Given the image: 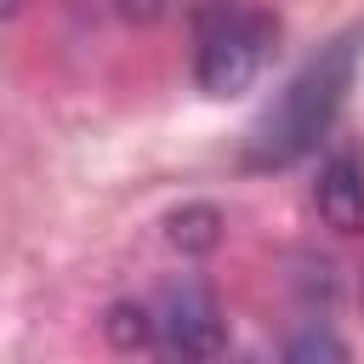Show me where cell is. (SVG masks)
<instances>
[{
  "label": "cell",
  "instance_id": "obj_8",
  "mask_svg": "<svg viewBox=\"0 0 364 364\" xmlns=\"http://www.w3.org/2000/svg\"><path fill=\"white\" fill-rule=\"evenodd\" d=\"M17 11H23V0H0V23H6V17H17Z\"/></svg>",
  "mask_w": 364,
  "mask_h": 364
},
{
  "label": "cell",
  "instance_id": "obj_6",
  "mask_svg": "<svg viewBox=\"0 0 364 364\" xmlns=\"http://www.w3.org/2000/svg\"><path fill=\"white\" fill-rule=\"evenodd\" d=\"M114 11H119L125 23H154V17L165 11V0H114Z\"/></svg>",
  "mask_w": 364,
  "mask_h": 364
},
{
  "label": "cell",
  "instance_id": "obj_5",
  "mask_svg": "<svg viewBox=\"0 0 364 364\" xmlns=\"http://www.w3.org/2000/svg\"><path fill=\"white\" fill-rule=\"evenodd\" d=\"M216 239H222V216L210 205H188V210L171 216V245L176 250H210Z\"/></svg>",
  "mask_w": 364,
  "mask_h": 364
},
{
  "label": "cell",
  "instance_id": "obj_7",
  "mask_svg": "<svg viewBox=\"0 0 364 364\" xmlns=\"http://www.w3.org/2000/svg\"><path fill=\"white\" fill-rule=\"evenodd\" d=\"M313 353H330V358H347V347H341V341H330V336H307V341H296V347H290V358H313Z\"/></svg>",
  "mask_w": 364,
  "mask_h": 364
},
{
  "label": "cell",
  "instance_id": "obj_2",
  "mask_svg": "<svg viewBox=\"0 0 364 364\" xmlns=\"http://www.w3.org/2000/svg\"><path fill=\"white\" fill-rule=\"evenodd\" d=\"M279 40V17L256 0H205L193 17V80L205 97H239L256 85Z\"/></svg>",
  "mask_w": 364,
  "mask_h": 364
},
{
  "label": "cell",
  "instance_id": "obj_3",
  "mask_svg": "<svg viewBox=\"0 0 364 364\" xmlns=\"http://www.w3.org/2000/svg\"><path fill=\"white\" fill-rule=\"evenodd\" d=\"M154 313V347L171 353H222V318L210 307V296L199 284H176L159 301H148Z\"/></svg>",
  "mask_w": 364,
  "mask_h": 364
},
{
  "label": "cell",
  "instance_id": "obj_1",
  "mask_svg": "<svg viewBox=\"0 0 364 364\" xmlns=\"http://www.w3.org/2000/svg\"><path fill=\"white\" fill-rule=\"evenodd\" d=\"M353 74H358V34H336L330 46H318L284 80V91L256 114V125L245 136V165L250 171H284V165L307 159L330 136V125L353 91Z\"/></svg>",
  "mask_w": 364,
  "mask_h": 364
},
{
  "label": "cell",
  "instance_id": "obj_4",
  "mask_svg": "<svg viewBox=\"0 0 364 364\" xmlns=\"http://www.w3.org/2000/svg\"><path fill=\"white\" fill-rule=\"evenodd\" d=\"M313 205L318 216L336 228V233H358L364 228V165L358 154H330L324 171H318V188H313Z\"/></svg>",
  "mask_w": 364,
  "mask_h": 364
}]
</instances>
